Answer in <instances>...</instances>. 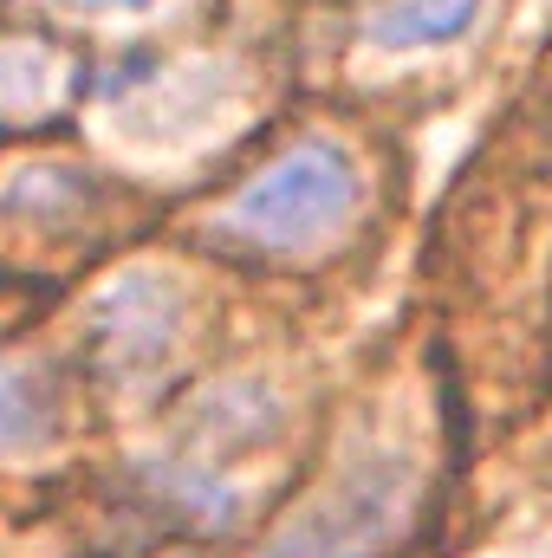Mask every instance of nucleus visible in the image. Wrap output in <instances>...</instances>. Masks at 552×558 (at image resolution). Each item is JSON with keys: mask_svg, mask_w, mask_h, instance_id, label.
Returning <instances> with one entry per match:
<instances>
[{"mask_svg": "<svg viewBox=\"0 0 552 558\" xmlns=\"http://www.w3.org/2000/svg\"><path fill=\"white\" fill-rule=\"evenodd\" d=\"M358 189H364L358 162L338 143L305 137L279 149L254 182H241L215 208V228L241 247H261V254H312L319 241H332L351 221Z\"/></svg>", "mask_w": 552, "mask_h": 558, "instance_id": "nucleus-1", "label": "nucleus"}, {"mask_svg": "<svg viewBox=\"0 0 552 558\" xmlns=\"http://www.w3.org/2000/svg\"><path fill=\"white\" fill-rule=\"evenodd\" d=\"M169 338H176V292L156 286V279L118 286V292L105 299V312H98V344H105V357H118L124 371L156 364V357L169 351Z\"/></svg>", "mask_w": 552, "mask_h": 558, "instance_id": "nucleus-2", "label": "nucleus"}, {"mask_svg": "<svg viewBox=\"0 0 552 558\" xmlns=\"http://www.w3.org/2000/svg\"><path fill=\"white\" fill-rule=\"evenodd\" d=\"M475 13H481V0H384L364 33L384 52H435V46L461 39L475 26Z\"/></svg>", "mask_w": 552, "mask_h": 558, "instance_id": "nucleus-3", "label": "nucleus"}, {"mask_svg": "<svg viewBox=\"0 0 552 558\" xmlns=\"http://www.w3.org/2000/svg\"><path fill=\"white\" fill-rule=\"evenodd\" d=\"M59 428V397L39 371L26 364H7L0 357V448H26V441H46Z\"/></svg>", "mask_w": 552, "mask_h": 558, "instance_id": "nucleus-4", "label": "nucleus"}, {"mask_svg": "<svg viewBox=\"0 0 552 558\" xmlns=\"http://www.w3.org/2000/svg\"><path fill=\"white\" fill-rule=\"evenodd\" d=\"M65 7H79V13H137L149 0H65Z\"/></svg>", "mask_w": 552, "mask_h": 558, "instance_id": "nucleus-5", "label": "nucleus"}]
</instances>
